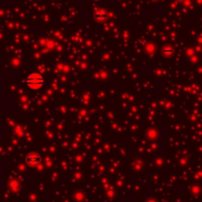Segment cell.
Wrapping results in <instances>:
<instances>
[{"label": "cell", "mask_w": 202, "mask_h": 202, "mask_svg": "<svg viewBox=\"0 0 202 202\" xmlns=\"http://www.w3.org/2000/svg\"><path fill=\"white\" fill-rule=\"evenodd\" d=\"M41 161H42L41 156L37 153H35V152L28 154L27 157H26V163H27L28 166H30V167L38 166L41 163Z\"/></svg>", "instance_id": "7a4b0ae2"}, {"label": "cell", "mask_w": 202, "mask_h": 202, "mask_svg": "<svg viewBox=\"0 0 202 202\" xmlns=\"http://www.w3.org/2000/svg\"><path fill=\"white\" fill-rule=\"evenodd\" d=\"M26 84L32 90H40L44 86L45 80L41 74L33 73L28 75V77L26 78Z\"/></svg>", "instance_id": "6da1fadb"}]
</instances>
